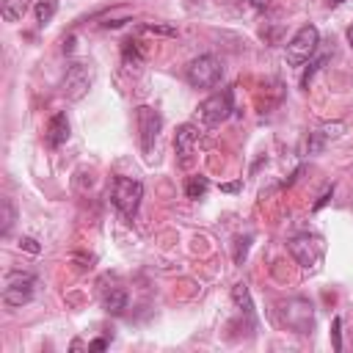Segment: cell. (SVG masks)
I'll return each mask as SVG.
<instances>
[{
	"label": "cell",
	"mask_w": 353,
	"mask_h": 353,
	"mask_svg": "<svg viewBox=\"0 0 353 353\" xmlns=\"http://www.w3.org/2000/svg\"><path fill=\"white\" fill-rule=\"evenodd\" d=\"M141 199H143V185H141L138 179H130V176H116V179H113L110 201H113V207H116L127 221H132V218L138 215Z\"/></svg>",
	"instance_id": "1"
},
{
	"label": "cell",
	"mask_w": 353,
	"mask_h": 353,
	"mask_svg": "<svg viewBox=\"0 0 353 353\" xmlns=\"http://www.w3.org/2000/svg\"><path fill=\"white\" fill-rule=\"evenodd\" d=\"M221 77H223V63L215 55H199L185 69V80L193 88H215L221 83Z\"/></svg>",
	"instance_id": "2"
},
{
	"label": "cell",
	"mask_w": 353,
	"mask_h": 353,
	"mask_svg": "<svg viewBox=\"0 0 353 353\" xmlns=\"http://www.w3.org/2000/svg\"><path fill=\"white\" fill-rule=\"evenodd\" d=\"M135 127H138V141H141L143 154L152 157L154 141H157V135L163 130V116L149 105H138L135 108Z\"/></svg>",
	"instance_id": "3"
},
{
	"label": "cell",
	"mask_w": 353,
	"mask_h": 353,
	"mask_svg": "<svg viewBox=\"0 0 353 353\" xmlns=\"http://www.w3.org/2000/svg\"><path fill=\"white\" fill-rule=\"evenodd\" d=\"M317 44H320V30H317L314 25H303V28L290 39V44H287V61H290L292 66H301L303 61H309V58L314 55Z\"/></svg>",
	"instance_id": "4"
},
{
	"label": "cell",
	"mask_w": 353,
	"mask_h": 353,
	"mask_svg": "<svg viewBox=\"0 0 353 353\" xmlns=\"http://www.w3.org/2000/svg\"><path fill=\"white\" fill-rule=\"evenodd\" d=\"M232 99H234L232 88H223V91L207 97V99L199 105V116H201V121H204L207 127H215V124L226 121V119L232 116V110H234V102H232Z\"/></svg>",
	"instance_id": "5"
},
{
	"label": "cell",
	"mask_w": 353,
	"mask_h": 353,
	"mask_svg": "<svg viewBox=\"0 0 353 353\" xmlns=\"http://www.w3.org/2000/svg\"><path fill=\"white\" fill-rule=\"evenodd\" d=\"M33 292H36V276L33 273H8L6 279V290H3V301L6 306H25L33 301Z\"/></svg>",
	"instance_id": "6"
},
{
	"label": "cell",
	"mask_w": 353,
	"mask_h": 353,
	"mask_svg": "<svg viewBox=\"0 0 353 353\" xmlns=\"http://www.w3.org/2000/svg\"><path fill=\"white\" fill-rule=\"evenodd\" d=\"M290 251L303 268H314L323 256V240L314 237V234H301V237L290 240Z\"/></svg>",
	"instance_id": "7"
},
{
	"label": "cell",
	"mask_w": 353,
	"mask_h": 353,
	"mask_svg": "<svg viewBox=\"0 0 353 353\" xmlns=\"http://www.w3.org/2000/svg\"><path fill=\"white\" fill-rule=\"evenodd\" d=\"M88 88H91V69L85 63H72L63 74V94L69 99H83Z\"/></svg>",
	"instance_id": "8"
},
{
	"label": "cell",
	"mask_w": 353,
	"mask_h": 353,
	"mask_svg": "<svg viewBox=\"0 0 353 353\" xmlns=\"http://www.w3.org/2000/svg\"><path fill=\"white\" fill-rule=\"evenodd\" d=\"M196 143H199V132L193 124H182L174 135V152H176V160L179 165H190L193 163V154H196Z\"/></svg>",
	"instance_id": "9"
},
{
	"label": "cell",
	"mask_w": 353,
	"mask_h": 353,
	"mask_svg": "<svg viewBox=\"0 0 353 353\" xmlns=\"http://www.w3.org/2000/svg\"><path fill=\"white\" fill-rule=\"evenodd\" d=\"M99 303H102L105 312L121 314V312L127 309V292H124V287H119V284L102 287V290H99Z\"/></svg>",
	"instance_id": "10"
},
{
	"label": "cell",
	"mask_w": 353,
	"mask_h": 353,
	"mask_svg": "<svg viewBox=\"0 0 353 353\" xmlns=\"http://www.w3.org/2000/svg\"><path fill=\"white\" fill-rule=\"evenodd\" d=\"M44 138H47L50 146H61V143H66V138H69V119H66V113H55V116L47 121V132H44Z\"/></svg>",
	"instance_id": "11"
},
{
	"label": "cell",
	"mask_w": 353,
	"mask_h": 353,
	"mask_svg": "<svg viewBox=\"0 0 353 353\" xmlns=\"http://www.w3.org/2000/svg\"><path fill=\"white\" fill-rule=\"evenodd\" d=\"M342 130H345V124H342V121H331V124H323L320 130L309 132V138H312V143H309V152H317V149H323L328 141L339 138V135H342Z\"/></svg>",
	"instance_id": "12"
},
{
	"label": "cell",
	"mask_w": 353,
	"mask_h": 353,
	"mask_svg": "<svg viewBox=\"0 0 353 353\" xmlns=\"http://www.w3.org/2000/svg\"><path fill=\"white\" fill-rule=\"evenodd\" d=\"M121 58H124V66H127V72H132V69H141V63H143L141 41H135V39H127V41H124V47H121Z\"/></svg>",
	"instance_id": "13"
},
{
	"label": "cell",
	"mask_w": 353,
	"mask_h": 353,
	"mask_svg": "<svg viewBox=\"0 0 353 353\" xmlns=\"http://www.w3.org/2000/svg\"><path fill=\"white\" fill-rule=\"evenodd\" d=\"M232 301L237 303V309H240L243 314H248V317H254V303H251V295H248V287H245L243 281L232 287Z\"/></svg>",
	"instance_id": "14"
},
{
	"label": "cell",
	"mask_w": 353,
	"mask_h": 353,
	"mask_svg": "<svg viewBox=\"0 0 353 353\" xmlns=\"http://www.w3.org/2000/svg\"><path fill=\"white\" fill-rule=\"evenodd\" d=\"M25 11H28V0H6L0 14L6 22H19L25 17Z\"/></svg>",
	"instance_id": "15"
},
{
	"label": "cell",
	"mask_w": 353,
	"mask_h": 353,
	"mask_svg": "<svg viewBox=\"0 0 353 353\" xmlns=\"http://www.w3.org/2000/svg\"><path fill=\"white\" fill-rule=\"evenodd\" d=\"M36 22L44 28V25H50L52 22V17H55V11H58V3L55 0H41V3H36Z\"/></svg>",
	"instance_id": "16"
},
{
	"label": "cell",
	"mask_w": 353,
	"mask_h": 353,
	"mask_svg": "<svg viewBox=\"0 0 353 353\" xmlns=\"http://www.w3.org/2000/svg\"><path fill=\"white\" fill-rule=\"evenodd\" d=\"M207 188H210V179L207 176H188V182H185L188 199H201L207 193Z\"/></svg>",
	"instance_id": "17"
},
{
	"label": "cell",
	"mask_w": 353,
	"mask_h": 353,
	"mask_svg": "<svg viewBox=\"0 0 353 353\" xmlns=\"http://www.w3.org/2000/svg\"><path fill=\"white\" fill-rule=\"evenodd\" d=\"M14 221H17V210H14L11 199H3V223H0V234H3V237H8Z\"/></svg>",
	"instance_id": "18"
},
{
	"label": "cell",
	"mask_w": 353,
	"mask_h": 353,
	"mask_svg": "<svg viewBox=\"0 0 353 353\" xmlns=\"http://www.w3.org/2000/svg\"><path fill=\"white\" fill-rule=\"evenodd\" d=\"M19 245H22L25 251H30V254H39V251H41V245H39L33 237H22V240H19Z\"/></svg>",
	"instance_id": "19"
},
{
	"label": "cell",
	"mask_w": 353,
	"mask_h": 353,
	"mask_svg": "<svg viewBox=\"0 0 353 353\" xmlns=\"http://www.w3.org/2000/svg\"><path fill=\"white\" fill-rule=\"evenodd\" d=\"M146 30H152V33H168V36L176 33L174 28H165V25H146Z\"/></svg>",
	"instance_id": "20"
},
{
	"label": "cell",
	"mask_w": 353,
	"mask_h": 353,
	"mask_svg": "<svg viewBox=\"0 0 353 353\" xmlns=\"http://www.w3.org/2000/svg\"><path fill=\"white\" fill-rule=\"evenodd\" d=\"M339 325H342V320L336 317V320H334V331H331V334H334V347H336V350L342 347V339H339Z\"/></svg>",
	"instance_id": "21"
},
{
	"label": "cell",
	"mask_w": 353,
	"mask_h": 353,
	"mask_svg": "<svg viewBox=\"0 0 353 353\" xmlns=\"http://www.w3.org/2000/svg\"><path fill=\"white\" fill-rule=\"evenodd\" d=\"M105 347H108V342H105V339H94V342L88 345V350H105Z\"/></svg>",
	"instance_id": "22"
},
{
	"label": "cell",
	"mask_w": 353,
	"mask_h": 353,
	"mask_svg": "<svg viewBox=\"0 0 353 353\" xmlns=\"http://www.w3.org/2000/svg\"><path fill=\"white\" fill-rule=\"evenodd\" d=\"M347 41H350V47H353V25L347 28Z\"/></svg>",
	"instance_id": "23"
},
{
	"label": "cell",
	"mask_w": 353,
	"mask_h": 353,
	"mask_svg": "<svg viewBox=\"0 0 353 353\" xmlns=\"http://www.w3.org/2000/svg\"><path fill=\"white\" fill-rule=\"evenodd\" d=\"M328 3H334V6H336V3H342V0H328Z\"/></svg>",
	"instance_id": "24"
}]
</instances>
